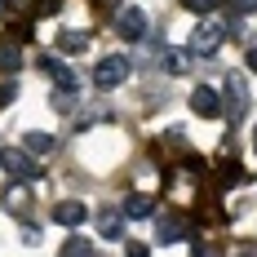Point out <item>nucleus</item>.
Wrapping results in <instances>:
<instances>
[{"mask_svg": "<svg viewBox=\"0 0 257 257\" xmlns=\"http://www.w3.org/2000/svg\"><path fill=\"white\" fill-rule=\"evenodd\" d=\"M222 89H226V98H222V111H226V120L231 124H239L244 115H248V80H244V71H226V80H222Z\"/></svg>", "mask_w": 257, "mask_h": 257, "instance_id": "f257e3e1", "label": "nucleus"}, {"mask_svg": "<svg viewBox=\"0 0 257 257\" xmlns=\"http://www.w3.org/2000/svg\"><path fill=\"white\" fill-rule=\"evenodd\" d=\"M226 31H235V18L231 23H200L191 31V40H186V49L195 53V58H213V53L222 49V40H226Z\"/></svg>", "mask_w": 257, "mask_h": 257, "instance_id": "f03ea898", "label": "nucleus"}, {"mask_svg": "<svg viewBox=\"0 0 257 257\" xmlns=\"http://www.w3.org/2000/svg\"><path fill=\"white\" fill-rule=\"evenodd\" d=\"M0 169L14 182H36L40 178V160L27 151V147H5V151H0Z\"/></svg>", "mask_w": 257, "mask_h": 257, "instance_id": "7ed1b4c3", "label": "nucleus"}, {"mask_svg": "<svg viewBox=\"0 0 257 257\" xmlns=\"http://www.w3.org/2000/svg\"><path fill=\"white\" fill-rule=\"evenodd\" d=\"M128 80V58L124 53H106L102 62H98V67H93V84H98V89H115V84H124Z\"/></svg>", "mask_w": 257, "mask_h": 257, "instance_id": "20e7f679", "label": "nucleus"}, {"mask_svg": "<svg viewBox=\"0 0 257 257\" xmlns=\"http://www.w3.org/2000/svg\"><path fill=\"white\" fill-rule=\"evenodd\" d=\"M40 71L53 80V89H62V93H76L80 89V71H71L58 53H40Z\"/></svg>", "mask_w": 257, "mask_h": 257, "instance_id": "39448f33", "label": "nucleus"}, {"mask_svg": "<svg viewBox=\"0 0 257 257\" xmlns=\"http://www.w3.org/2000/svg\"><path fill=\"white\" fill-rule=\"evenodd\" d=\"M115 36L120 40H128V45H138V40H147V14L133 5V9H124L120 18H115Z\"/></svg>", "mask_w": 257, "mask_h": 257, "instance_id": "423d86ee", "label": "nucleus"}, {"mask_svg": "<svg viewBox=\"0 0 257 257\" xmlns=\"http://www.w3.org/2000/svg\"><path fill=\"white\" fill-rule=\"evenodd\" d=\"M53 222L67 226V231H76V226L89 222V208L80 204V200H62V204H53Z\"/></svg>", "mask_w": 257, "mask_h": 257, "instance_id": "0eeeda50", "label": "nucleus"}, {"mask_svg": "<svg viewBox=\"0 0 257 257\" xmlns=\"http://www.w3.org/2000/svg\"><path fill=\"white\" fill-rule=\"evenodd\" d=\"M191 111H195V115H204V120H213V115H222V98H217V89H208V84H200V89L191 93Z\"/></svg>", "mask_w": 257, "mask_h": 257, "instance_id": "6e6552de", "label": "nucleus"}, {"mask_svg": "<svg viewBox=\"0 0 257 257\" xmlns=\"http://www.w3.org/2000/svg\"><path fill=\"white\" fill-rule=\"evenodd\" d=\"M160 222H155V235H160V244H178L182 235H186V222H182L178 213H155Z\"/></svg>", "mask_w": 257, "mask_h": 257, "instance_id": "1a4fd4ad", "label": "nucleus"}, {"mask_svg": "<svg viewBox=\"0 0 257 257\" xmlns=\"http://www.w3.org/2000/svg\"><path fill=\"white\" fill-rule=\"evenodd\" d=\"M120 213H124V217H133V222H147V217H155V200H151V195H142V191H133Z\"/></svg>", "mask_w": 257, "mask_h": 257, "instance_id": "9d476101", "label": "nucleus"}, {"mask_svg": "<svg viewBox=\"0 0 257 257\" xmlns=\"http://www.w3.org/2000/svg\"><path fill=\"white\" fill-rule=\"evenodd\" d=\"M160 67H164L169 76H186V67H191V49H160Z\"/></svg>", "mask_w": 257, "mask_h": 257, "instance_id": "9b49d317", "label": "nucleus"}, {"mask_svg": "<svg viewBox=\"0 0 257 257\" xmlns=\"http://www.w3.org/2000/svg\"><path fill=\"white\" fill-rule=\"evenodd\" d=\"M23 147H27L31 155H36V160H40V155H53V147H58V138H53V133H40V128H31V133L23 138Z\"/></svg>", "mask_w": 257, "mask_h": 257, "instance_id": "f8f14e48", "label": "nucleus"}, {"mask_svg": "<svg viewBox=\"0 0 257 257\" xmlns=\"http://www.w3.org/2000/svg\"><path fill=\"white\" fill-rule=\"evenodd\" d=\"M98 231H102L106 239H120V235H124V217H120L115 208H106V213H98Z\"/></svg>", "mask_w": 257, "mask_h": 257, "instance_id": "ddd939ff", "label": "nucleus"}, {"mask_svg": "<svg viewBox=\"0 0 257 257\" xmlns=\"http://www.w3.org/2000/svg\"><path fill=\"white\" fill-rule=\"evenodd\" d=\"M89 49V36L80 31H58V53H84Z\"/></svg>", "mask_w": 257, "mask_h": 257, "instance_id": "4468645a", "label": "nucleus"}, {"mask_svg": "<svg viewBox=\"0 0 257 257\" xmlns=\"http://www.w3.org/2000/svg\"><path fill=\"white\" fill-rule=\"evenodd\" d=\"M18 67H23V49H18V45H0V71L14 76Z\"/></svg>", "mask_w": 257, "mask_h": 257, "instance_id": "2eb2a0df", "label": "nucleus"}, {"mask_svg": "<svg viewBox=\"0 0 257 257\" xmlns=\"http://www.w3.org/2000/svg\"><path fill=\"white\" fill-rule=\"evenodd\" d=\"M58 257H93V244H89V239H80V235H71V239L58 248Z\"/></svg>", "mask_w": 257, "mask_h": 257, "instance_id": "dca6fc26", "label": "nucleus"}, {"mask_svg": "<svg viewBox=\"0 0 257 257\" xmlns=\"http://www.w3.org/2000/svg\"><path fill=\"white\" fill-rule=\"evenodd\" d=\"M182 5H186L191 14H200V18H204V14H213V9H217L222 0H182Z\"/></svg>", "mask_w": 257, "mask_h": 257, "instance_id": "f3484780", "label": "nucleus"}, {"mask_svg": "<svg viewBox=\"0 0 257 257\" xmlns=\"http://www.w3.org/2000/svg\"><path fill=\"white\" fill-rule=\"evenodd\" d=\"M14 98H18V84H14V80H5V84H0V111H9Z\"/></svg>", "mask_w": 257, "mask_h": 257, "instance_id": "a211bd4d", "label": "nucleus"}, {"mask_svg": "<svg viewBox=\"0 0 257 257\" xmlns=\"http://www.w3.org/2000/svg\"><path fill=\"white\" fill-rule=\"evenodd\" d=\"M226 9L231 14H248V9H257V0H226Z\"/></svg>", "mask_w": 257, "mask_h": 257, "instance_id": "6ab92c4d", "label": "nucleus"}, {"mask_svg": "<svg viewBox=\"0 0 257 257\" xmlns=\"http://www.w3.org/2000/svg\"><path fill=\"white\" fill-rule=\"evenodd\" d=\"M58 9H62V0H40L36 5V14H58Z\"/></svg>", "mask_w": 257, "mask_h": 257, "instance_id": "aec40b11", "label": "nucleus"}, {"mask_svg": "<svg viewBox=\"0 0 257 257\" xmlns=\"http://www.w3.org/2000/svg\"><path fill=\"white\" fill-rule=\"evenodd\" d=\"M128 257H151V248L147 244H128Z\"/></svg>", "mask_w": 257, "mask_h": 257, "instance_id": "412c9836", "label": "nucleus"}, {"mask_svg": "<svg viewBox=\"0 0 257 257\" xmlns=\"http://www.w3.org/2000/svg\"><path fill=\"white\" fill-rule=\"evenodd\" d=\"M248 71H257V49H248Z\"/></svg>", "mask_w": 257, "mask_h": 257, "instance_id": "4be33fe9", "label": "nucleus"}, {"mask_svg": "<svg viewBox=\"0 0 257 257\" xmlns=\"http://www.w3.org/2000/svg\"><path fill=\"white\" fill-rule=\"evenodd\" d=\"M253 151H257V128H253Z\"/></svg>", "mask_w": 257, "mask_h": 257, "instance_id": "5701e85b", "label": "nucleus"}, {"mask_svg": "<svg viewBox=\"0 0 257 257\" xmlns=\"http://www.w3.org/2000/svg\"><path fill=\"white\" fill-rule=\"evenodd\" d=\"M235 257H253V253H235Z\"/></svg>", "mask_w": 257, "mask_h": 257, "instance_id": "b1692460", "label": "nucleus"}, {"mask_svg": "<svg viewBox=\"0 0 257 257\" xmlns=\"http://www.w3.org/2000/svg\"><path fill=\"white\" fill-rule=\"evenodd\" d=\"M0 14H5V0H0Z\"/></svg>", "mask_w": 257, "mask_h": 257, "instance_id": "393cba45", "label": "nucleus"}]
</instances>
